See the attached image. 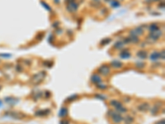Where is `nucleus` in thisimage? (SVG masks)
<instances>
[{"label": "nucleus", "mask_w": 165, "mask_h": 124, "mask_svg": "<svg viewBox=\"0 0 165 124\" xmlns=\"http://www.w3.org/2000/svg\"><path fill=\"white\" fill-rule=\"evenodd\" d=\"M16 70H18V71H22V67H21L20 65L17 66V67H16Z\"/></svg>", "instance_id": "34"}, {"label": "nucleus", "mask_w": 165, "mask_h": 124, "mask_svg": "<svg viewBox=\"0 0 165 124\" xmlns=\"http://www.w3.org/2000/svg\"><path fill=\"white\" fill-rule=\"evenodd\" d=\"M124 46V42L123 41H117L116 42L115 44H114V47H115L116 49L117 50H121L123 48Z\"/></svg>", "instance_id": "17"}, {"label": "nucleus", "mask_w": 165, "mask_h": 124, "mask_svg": "<svg viewBox=\"0 0 165 124\" xmlns=\"http://www.w3.org/2000/svg\"><path fill=\"white\" fill-rule=\"evenodd\" d=\"M125 124H131L134 122V118L131 117V116H127V117H125Z\"/></svg>", "instance_id": "19"}, {"label": "nucleus", "mask_w": 165, "mask_h": 124, "mask_svg": "<svg viewBox=\"0 0 165 124\" xmlns=\"http://www.w3.org/2000/svg\"><path fill=\"white\" fill-rule=\"evenodd\" d=\"M160 58V55L159 52H157V51H155V52H153L150 55V59L152 61H158V60Z\"/></svg>", "instance_id": "10"}, {"label": "nucleus", "mask_w": 165, "mask_h": 124, "mask_svg": "<svg viewBox=\"0 0 165 124\" xmlns=\"http://www.w3.org/2000/svg\"><path fill=\"white\" fill-rule=\"evenodd\" d=\"M65 1H66L67 3H72V2H74L75 0H65Z\"/></svg>", "instance_id": "35"}, {"label": "nucleus", "mask_w": 165, "mask_h": 124, "mask_svg": "<svg viewBox=\"0 0 165 124\" xmlns=\"http://www.w3.org/2000/svg\"><path fill=\"white\" fill-rule=\"evenodd\" d=\"M159 55H160V57H161L163 60H164V50H163V51L161 53H159Z\"/></svg>", "instance_id": "31"}, {"label": "nucleus", "mask_w": 165, "mask_h": 124, "mask_svg": "<svg viewBox=\"0 0 165 124\" xmlns=\"http://www.w3.org/2000/svg\"><path fill=\"white\" fill-rule=\"evenodd\" d=\"M0 56H2V57H6V58H9V57H11V55H9V54H1V55H0Z\"/></svg>", "instance_id": "29"}, {"label": "nucleus", "mask_w": 165, "mask_h": 124, "mask_svg": "<svg viewBox=\"0 0 165 124\" xmlns=\"http://www.w3.org/2000/svg\"><path fill=\"white\" fill-rule=\"evenodd\" d=\"M10 116L12 117L13 118H15V119H22V118H24V115H23V114H20V115H19L18 113H16V112H14V113H10Z\"/></svg>", "instance_id": "15"}, {"label": "nucleus", "mask_w": 165, "mask_h": 124, "mask_svg": "<svg viewBox=\"0 0 165 124\" xmlns=\"http://www.w3.org/2000/svg\"><path fill=\"white\" fill-rule=\"evenodd\" d=\"M68 115V109L65 107H63V108L60 110V113H59V116L60 118H65Z\"/></svg>", "instance_id": "12"}, {"label": "nucleus", "mask_w": 165, "mask_h": 124, "mask_svg": "<svg viewBox=\"0 0 165 124\" xmlns=\"http://www.w3.org/2000/svg\"><path fill=\"white\" fill-rule=\"evenodd\" d=\"M138 110L140 111V112H147L150 109V105L148 104V103H143V104H139L138 106Z\"/></svg>", "instance_id": "5"}, {"label": "nucleus", "mask_w": 165, "mask_h": 124, "mask_svg": "<svg viewBox=\"0 0 165 124\" xmlns=\"http://www.w3.org/2000/svg\"><path fill=\"white\" fill-rule=\"evenodd\" d=\"M95 98H97V99H99L101 100H105L106 99V97L103 96V94H96L95 95Z\"/></svg>", "instance_id": "26"}, {"label": "nucleus", "mask_w": 165, "mask_h": 124, "mask_svg": "<svg viewBox=\"0 0 165 124\" xmlns=\"http://www.w3.org/2000/svg\"><path fill=\"white\" fill-rule=\"evenodd\" d=\"M110 71H111V69L107 65H103L101 66H100L98 68V72L103 75L107 76V75H109Z\"/></svg>", "instance_id": "2"}, {"label": "nucleus", "mask_w": 165, "mask_h": 124, "mask_svg": "<svg viewBox=\"0 0 165 124\" xmlns=\"http://www.w3.org/2000/svg\"><path fill=\"white\" fill-rule=\"evenodd\" d=\"M5 101L7 103H8V104H16L17 103H18V99H14V98H10V97H8V98H6L5 99Z\"/></svg>", "instance_id": "16"}, {"label": "nucleus", "mask_w": 165, "mask_h": 124, "mask_svg": "<svg viewBox=\"0 0 165 124\" xmlns=\"http://www.w3.org/2000/svg\"><path fill=\"white\" fill-rule=\"evenodd\" d=\"M137 55H138V57L141 58V59H145L148 56V53L145 50H139L137 52Z\"/></svg>", "instance_id": "14"}, {"label": "nucleus", "mask_w": 165, "mask_h": 124, "mask_svg": "<svg viewBox=\"0 0 165 124\" xmlns=\"http://www.w3.org/2000/svg\"><path fill=\"white\" fill-rule=\"evenodd\" d=\"M161 36H162V32L159 29V30H157V31H154V32H150L149 37L150 38V39L153 40V41H156V40H158Z\"/></svg>", "instance_id": "4"}, {"label": "nucleus", "mask_w": 165, "mask_h": 124, "mask_svg": "<svg viewBox=\"0 0 165 124\" xmlns=\"http://www.w3.org/2000/svg\"><path fill=\"white\" fill-rule=\"evenodd\" d=\"M97 85H98V89H106L107 88V85L103 84L101 83V84H97Z\"/></svg>", "instance_id": "25"}, {"label": "nucleus", "mask_w": 165, "mask_h": 124, "mask_svg": "<svg viewBox=\"0 0 165 124\" xmlns=\"http://www.w3.org/2000/svg\"><path fill=\"white\" fill-rule=\"evenodd\" d=\"M129 38H130V42H132V43H138L139 42V37H135V36H131L130 35V37H129Z\"/></svg>", "instance_id": "20"}, {"label": "nucleus", "mask_w": 165, "mask_h": 124, "mask_svg": "<svg viewBox=\"0 0 165 124\" xmlns=\"http://www.w3.org/2000/svg\"><path fill=\"white\" fill-rule=\"evenodd\" d=\"M50 113V111L49 109H46V110H39L36 112V116L38 117H41V116H45V115H47L48 113Z\"/></svg>", "instance_id": "9"}, {"label": "nucleus", "mask_w": 165, "mask_h": 124, "mask_svg": "<svg viewBox=\"0 0 165 124\" xmlns=\"http://www.w3.org/2000/svg\"><path fill=\"white\" fill-rule=\"evenodd\" d=\"M78 4L75 1L69 3H67V10L69 12H75L78 10Z\"/></svg>", "instance_id": "3"}, {"label": "nucleus", "mask_w": 165, "mask_h": 124, "mask_svg": "<svg viewBox=\"0 0 165 124\" xmlns=\"http://www.w3.org/2000/svg\"><path fill=\"white\" fill-rule=\"evenodd\" d=\"M77 98H78V95H77V94H73V95H71L70 97L68 98V100H69V101H72V100L76 99Z\"/></svg>", "instance_id": "27"}, {"label": "nucleus", "mask_w": 165, "mask_h": 124, "mask_svg": "<svg viewBox=\"0 0 165 124\" xmlns=\"http://www.w3.org/2000/svg\"><path fill=\"white\" fill-rule=\"evenodd\" d=\"M91 81L93 84H99L101 83V78L98 74H94V75H92V77H91Z\"/></svg>", "instance_id": "8"}, {"label": "nucleus", "mask_w": 165, "mask_h": 124, "mask_svg": "<svg viewBox=\"0 0 165 124\" xmlns=\"http://www.w3.org/2000/svg\"><path fill=\"white\" fill-rule=\"evenodd\" d=\"M41 4H42V6L45 7V8H46V9L48 10V11H50V10H51V8H50V6H48L47 4H46L45 2H41Z\"/></svg>", "instance_id": "28"}, {"label": "nucleus", "mask_w": 165, "mask_h": 124, "mask_svg": "<svg viewBox=\"0 0 165 124\" xmlns=\"http://www.w3.org/2000/svg\"><path fill=\"white\" fill-rule=\"evenodd\" d=\"M60 124H69V122L68 120H62V121H60Z\"/></svg>", "instance_id": "30"}, {"label": "nucleus", "mask_w": 165, "mask_h": 124, "mask_svg": "<svg viewBox=\"0 0 165 124\" xmlns=\"http://www.w3.org/2000/svg\"><path fill=\"white\" fill-rule=\"evenodd\" d=\"M155 124H165V121H164V119H163V120H160V121L157 122Z\"/></svg>", "instance_id": "32"}, {"label": "nucleus", "mask_w": 165, "mask_h": 124, "mask_svg": "<svg viewBox=\"0 0 165 124\" xmlns=\"http://www.w3.org/2000/svg\"><path fill=\"white\" fill-rule=\"evenodd\" d=\"M110 4H111V6L112 8H118L120 6V3L118 1H116V0H112V1L110 3Z\"/></svg>", "instance_id": "22"}, {"label": "nucleus", "mask_w": 165, "mask_h": 124, "mask_svg": "<svg viewBox=\"0 0 165 124\" xmlns=\"http://www.w3.org/2000/svg\"><path fill=\"white\" fill-rule=\"evenodd\" d=\"M135 65H136V67L139 68V69H142V68L145 67V63L144 62H137L136 64H135Z\"/></svg>", "instance_id": "24"}, {"label": "nucleus", "mask_w": 165, "mask_h": 124, "mask_svg": "<svg viewBox=\"0 0 165 124\" xmlns=\"http://www.w3.org/2000/svg\"><path fill=\"white\" fill-rule=\"evenodd\" d=\"M150 111H151V113L153 114V115H156L158 113H159V108L158 106H154L153 108H152L151 109H150Z\"/></svg>", "instance_id": "21"}, {"label": "nucleus", "mask_w": 165, "mask_h": 124, "mask_svg": "<svg viewBox=\"0 0 165 124\" xmlns=\"http://www.w3.org/2000/svg\"><path fill=\"white\" fill-rule=\"evenodd\" d=\"M45 98H49V97L50 96V92H48V91H46V92L45 93Z\"/></svg>", "instance_id": "33"}, {"label": "nucleus", "mask_w": 165, "mask_h": 124, "mask_svg": "<svg viewBox=\"0 0 165 124\" xmlns=\"http://www.w3.org/2000/svg\"><path fill=\"white\" fill-rule=\"evenodd\" d=\"M121 55V58L122 59H128L130 57V54L128 50H122V52L120 54Z\"/></svg>", "instance_id": "13"}, {"label": "nucleus", "mask_w": 165, "mask_h": 124, "mask_svg": "<svg viewBox=\"0 0 165 124\" xmlns=\"http://www.w3.org/2000/svg\"><path fill=\"white\" fill-rule=\"evenodd\" d=\"M112 118L113 122L117 124L121 123L122 122V120H123V118H122L121 115L120 113H113V115L112 116Z\"/></svg>", "instance_id": "6"}, {"label": "nucleus", "mask_w": 165, "mask_h": 124, "mask_svg": "<svg viewBox=\"0 0 165 124\" xmlns=\"http://www.w3.org/2000/svg\"><path fill=\"white\" fill-rule=\"evenodd\" d=\"M111 65L113 67V68H115V69H120V68L122 67V63L120 62V61H113L111 62Z\"/></svg>", "instance_id": "11"}, {"label": "nucleus", "mask_w": 165, "mask_h": 124, "mask_svg": "<svg viewBox=\"0 0 165 124\" xmlns=\"http://www.w3.org/2000/svg\"><path fill=\"white\" fill-rule=\"evenodd\" d=\"M54 3H60V0H54Z\"/></svg>", "instance_id": "36"}, {"label": "nucleus", "mask_w": 165, "mask_h": 124, "mask_svg": "<svg viewBox=\"0 0 165 124\" xmlns=\"http://www.w3.org/2000/svg\"><path fill=\"white\" fill-rule=\"evenodd\" d=\"M143 34V28L142 27H136L135 29H132L130 31V35L131 36H135V37H139V35Z\"/></svg>", "instance_id": "7"}, {"label": "nucleus", "mask_w": 165, "mask_h": 124, "mask_svg": "<svg viewBox=\"0 0 165 124\" xmlns=\"http://www.w3.org/2000/svg\"><path fill=\"white\" fill-rule=\"evenodd\" d=\"M112 41V40L110 39V38H105V39L101 40V44L103 45V46H104V45H107V44L110 43V41Z\"/></svg>", "instance_id": "23"}, {"label": "nucleus", "mask_w": 165, "mask_h": 124, "mask_svg": "<svg viewBox=\"0 0 165 124\" xmlns=\"http://www.w3.org/2000/svg\"><path fill=\"white\" fill-rule=\"evenodd\" d=\"M159 27H158V25H156L155 23H153V24H150L149 26V31L150 32H154V31H157V30H159Z\"/></svg>", "instance_id": "18"}, {"label": "nucleus", "mask_w": 165, "mask_h": 124, "mask_svg": "<svg viewBox=\"0 0 165 124\" xmlns=\"http://www.w3.org/2000/svg\"><path fill=\"white\" fill-rule=\"evenodd\" d=\"M3 105V102L1 101V100H0V107H1Z\"/></svg>", "instance_id": "37"}, {"label": "nucleus", "mask_w": 165, "mask_h": 124, "mask_svg": "<svg viewBox=\"0 0 165 124\" xmlns=\"http://www.w3.org/2000/svg\"><path fill=\"white\" fill-rule=\"evenodd\" d=\"M110 104H111V105L113 106L114 108H116V110H117L118 112H120V113H124L126 112V111H127V110H126V108H124L121 103L119 101H117V100H112V101H111Z\"/></svg>", "instance_id": "1"}]
</instances>
